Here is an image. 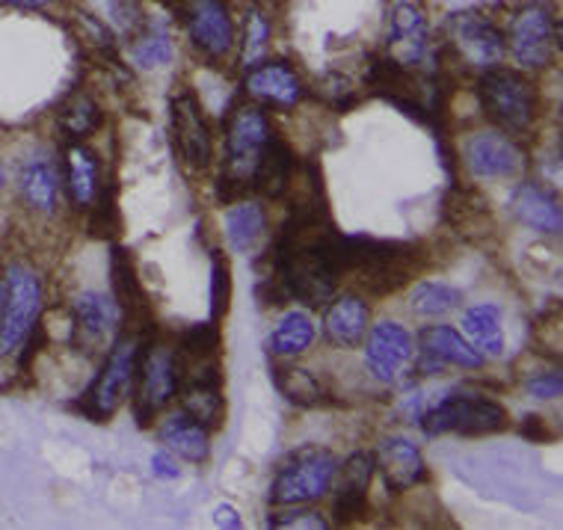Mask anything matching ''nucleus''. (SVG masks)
Masks as SVG:
<instances>
[{
	"label": "nucleus",
	"instance_id": "nucleus-1",
	"mask_svg": "<svg viewBox=\"0 0 563 530\" xmlns=\"http://www.w3.org/2000/svg\"><path fill=\"white\" fill-rule=\"evenodd\" d=\"M271 119L262 107H234L225 122V166L220 173L217 194L225 205L241 202L253 190V173L264 143L271 140Z\"/></svg>",
	"mask_w": 563,
	"mask_h": 530
},
{
	"label": "nucleus",
	"instance_id": "nucleus-2",
	"mask_svg": "<svg viewBox=\"0 0 563 530\" xmlns=\"http://www.w3.org/2000/svg\"><path fill=\"white\" fill-rule=\"evenodd\" d=\"M477 96L489 122L507 134H525L537 119V87L516 68H486L481 71Z\"/></svg>",
	"mask_w": 563,
	"mask_h": 530
},
{
	"label": "nucleus",
	"instance_id": "nucleus-3",
	"mask_svg": "<svg viewBox=\"0 0 563 530\" xmlns=\"http://www.w3.org/2000/svg\"><path fill=\"white\" fill-rule=\"evenodd\" d=\"M428 258L421 255L416 243H386L362 238L360 261L353 267L356 276V288L365 297H389L398 288H404Z\"/></svg>",
	"mask_w": 563,
	"mask_h": 530
},
{
	"label": "nucleus",
	"instance_id": "nucleus-4",
	"mask_svg": "<svg viewBox=\"0 0 563 530\" xmlns=\"http://www.w3.org/2000/svg\"><path fill=\"white\" fill-rule=\"evenodd\" d=\"M507 427L510 415L505 406L481 395L445 397L421 415V430L428 435H493L505 433Z\"/></svg>",
	"mask_w": 563,
	"mask_h": 530
},
{
	"label": "nucleus",
	"instance_id": "nucleus-5",
	"mask_svg": "<svg viewBox=\"0 0 563 530\" xmlns=\"http://www.w3.org/2000/svg\"><path fill=\"white\" fill-rule=\"evenodd\" d=\"M335 468H339V460L327 448H300L279 468L267 498L273 507L318 501L332 489Z\"/></svg>",
	"mask_w": 563,
	"mask_h": 530
},
{
	"label": "nucleus",
	"instance_id": "nucleus-6",
	"mask_svg": "<svg viewBox=\"0 0 563 530\" xmlns=\"http://www.w3.org/2000/svg\"><path fill=\"white\" fill-rule=\"evenodd\" d=\"M140 338L122 335L110 350L108 362L101 367V374L92 383L87 395L80 397V404H75L80 415H87L92 424H104L113 418L122 400H125L128 388L136 379V362H140Z\"/></svg>",
	"mask_w": 563,
	"mask_h": 530
},
{
	"label": "nucleus",
	"instance_id": "nucleus-7",
	"mask_svg": "<svg viewBox=\"0 0 563 530\" xmlns=\"http://www.w3.org/2000/svg\"><path fill=\"white\" fill-rule=\"evenodd\" d=\"M42 281L24 264H12L3 281V314H0V356L21 347L27 332L40 323Z\"/></svg>",
	"mask_w": 563,
	"mask_h": 530
},
{
	"label": "nucleus",
	"instance_id": "nucleus-8",
	"mask_svg": "<svg viewBox=\"0 0 563 530\" xmlns=\"http://www.w3.org/2000/svg\"><path fill=\"white\" fill-rule=\"evenodd\" d=\"M136 388L134 418L140 427H148L164 406L173 404L178 395V374L169 344H140V362H136Z\"/></svg>",
	"mask_w": 563,
	"mask_h": 530
},
{
	"label": "nucleus",
	"instance_id": "nucleus-9",
	"mask_svg": "<svg viewBox=\"0 0 563 530\" xmlns=\"http://www.w3.org/2000/svg\"><path fill=\"white\" fill-rule=\"evenodd\" d=\"M448 40L454 48L456 59L466 68L486 71L501 66L507 54L505 33L481 12H456L448 21Z\"/></svg>",
	"mask_w": 563,
	"mask_h": 530
},
{
	"label": "nucleus",
	"instance_id": "nucleus-10",
	"mask_svg": "<svg viewBox=\"0 0 563 530\" xmlns=\"http://www.w3.org/2000/svg\"><path fill=\"white\" fill-rule=\"evenodd\" d=\"M510 54L522 68H545L558 54V21L543 3H531L510 21Z\"/></svg>",
	"mask_w": 563,
	"mask_h": 530
},
{
	"label": "nucleus",
	"instance_id": "nucleus-11",
	"mask_svg": "<svg viewBox=\"0 0 563 530\" xmlns=\"http://www.w3.org/2000/svg\"><path fill=\"white\" fill-rule=\"evenodd\" d=\"M169 117H173L175 145L185 166L194 173H205L214 161V140L194 92H178L169 101Z\"/></svg>",
	"mask_w": 563,
	"mask_h": 530
},
{
	"label": "nucleus",
	"instance_id": "nucleus-12",
	"mask_svg": "<svg viewBox=\"0 0 563 530\" xmlns=\"http://www.w3.org/2000/svg\"><path fill=\"white\" fill-rule=\"evenodd\" d=\"M377 472L374 453L356 451L350 453L341 468H335L332 486H335V501H332V516L335 525L350 528L368 519V486Z\"/></svg>",
	"mask_w": 563,
	"mask_h": 530
},
{
	"label": "nucleus",
	"instance_id": "nucleus-13",
	"mask_svg": "<svg viewBox=\"0 0 563 530\" xmlns=\"http://www.w3.org/2000/svg\"><path fill=\"white\" fill-rule=\"evenodd\" d=\"M365 362L371 374L386 386H400L407 379L409 367L416 365L412 358V338L395 320H383L368 329V344H365Z\"/></svg>",
	"mask_w": 563,
	"mask_h": 530
},
{
	"label": "nucleus",
	"instance_id": "nucleus-14",
	"mask_svg": "<svg viewBox=\"0 0 563 530\" xmlns=\"http://www.w3.org/2000/svg\"><path fill=\"white\" fill-rule=\"evenodd\" d=\"M110 285H113V299L125 318V327H131L128 335L143 338V332L155 327V320H152V306H148L131 250L125 246H113L110 252Z\"/></svg>",
	"mask_w": 563,
	"mask_h": 530
},
{
	"label": "nucleus",
	"instance_id": "nucleus-15",
	"mask_svg": "<svg viewBox=\"0 0 563 530\" xmlns=\"http://www.w3.org/2000/svg\"><path fill=\"white\" fill-rule=\"evenodd\" d=\"M463 164L481 181L493 178H510L522 169V152L519 145L501 131H481L463 143Z\"/></svg>",
	"mask_w": 563,
	"mask_h": 530
},
{
	"label": "nucleus",
	"instance_id": "nucleus-16",
	"mask_svg": "<svg viewBox=\"0 0 563 530\" xmlns=\"http://www.w3.org/2000/svg\"><path fill=\"white\" fill-rule=\"evenodd\" d=\"M185 21L190 40L208 59H223L234 48V19L223 0H190Z\"/></svg>",
	"mask_w": 563,
	"mask_h": 530
},
{
	"label": "nucleus",
	"instance_id": "nucleus-17",
	"mask_svg": "<svg viewBox=\"0 0 563 530\" xmlns=\"http://www.w3.org/2000/svg\"><path fill=\"white\" fill-rule=\"evenodd\" d=\"M374 463L383 472V481H386V489L400 495V492H409L421 486L428 481V465H424V456L418 451L416 442H409L404 435H389L379 442V451L374 456Z\"/></svg>",
	"mask_w": 563,
	"mask_h": 530
},
{
	"label": "nucleus",
	"instance_id": "nucleus-18",
	"mask_svg": "<svg viewBox=\"0 0 563 530\" xmlns=\"http://www.w3.org/2000/svg\"><path fill=\"white\" fill-rule=\"evenodd\" d=\"M430 51V30L424 12L416 3H398L389 19V57L416 68Z\"/></svg>",
	"mask_w": 563,
	"mask_h": 530
},
{
	"label": "nucleus",
	"instance_id": "nucleus-19",
	"mask_svg": "<svg viewBox=\"0 0 563 530\" xmlns=\"http://www.w3.org/2000/svg\"><path fill=\"white\" fill-rule=\"evenodd\" d=\"M122 311H119L117 299L101 294V290H87L75 299V323H71V335L80 347H96L104 338L117 332Z\"/></svg>",
	"mask_w": 563,
	"mask_h": 530
},
{
	"label": "nucleus",
	"instance_id": "nucleus-20",
	"mask_svg": "<svg viewBox=\"0 0 563 530\" xmlns=\"http://www.w3.org/2000/svg\"><path fill=\"white\" fill-rule=\"evenodd\" d=\"M294 175H297V161H294L291 145L285 143L279 134H271L264 143L258 164L253 173V190L262 199H282L294 187Z\"/></svg>",
	"mask_w": 563,
	"mask_h": 530
},
{
	"label": "nucleus",
	"instance_id": "nucleus-21",
	"mask_svg": "<svg viewBox=\"0 0 563 530\" xmlns=\"http://www.w3.org/2000/svg\"><path fill=\"white\" fill-rule=\"evenodd\" d=\"M246 92L264 104L294 107L302 101L306 87L288 63H258L246 75Z\"/></svg>",
	"mask_w": 563,
	"mask_h": 530
},
{
	"label": "nucleus",
	"instance_id": "nucleus-22",
	"mask_svg": "<svg viewBox=\"0 0 563 530\" xmlns=\"http://www.w3.org/2000/svg\"><path fill=\"white\" fill-rule=\"evenodd\" d=\"M418 344H421V356L433 358L442 367H466V371L484 367V356L451 327H424Z\"/></svg>",
	"mask_w": 563,
	"mask_h": 530
},
{
	"label": "nucleus",
	"instance_id": "nucleus-23",
	"mask_svg": "<svg viewBox=\"0 0 563 530\" xmlns=\"http://www.w3.org/2000/svg\"><path fill=\"white\" fill-rule=\"evenodd\" d=\"M371 323V309L368 302L356 294H347V297L332 299L330 311H327V335H330L332 344L339 347H360L365 335H368Z\"/></svg>",
	"mask_w": 563,
	"mask_h": 530
},
{
	"label": "nucleus",
	"instance_id": "nucleus-24",
	"mask_svg": "<svg viewBox=\"0 0 563 530\" xmlns=\"http://www.w3.org/2000/svg\"><path fill=\"white\" fill-rule=\"evenodd\" d=\"M445 222L463 238H489L496 232V222H493V211L484 196L475 190H451L445 199Z\"/></svg>",
	"mask_w": 563,
	"mask_h": 530
},
{
	"label": "nucleus",
	"instance_id": "nucleus-25",
	"mask_svg": "<svg viewBox=\"0 0 563 530\" xmlns=\"http://www.w3.org/2000/svg\"><path fill=\"white\" fill-rule=\"evenodd\" d=\"M161 442L173 456H181L185 463H205L211 456V430L194 421L190 415L181 409L166 418L164 430H161Z\"/></svg>",
	"mask_w": 563,
	"mask_h": 530
},
{
	"label": "nucleus",
	"instance_id": "nucleus-26",
	"mask_svg": "<svg viewBox=\"0 0 563 530\" xmlns=\"http://www.w3.org/2000/svg\"><path fill=\"white\" fill-rule=\"evenodd\" d=\"M510 208H514L516 220L534 229L540 234H561L563 229V217H561V205L554 196H549L543 187L537 184H522L519 190L510 199Z\"/></svg>",
	"mask_w": 563,
	"mask_h": 530
},
{
	"label": "nucleus",
	"instance_id": "nucleus-27",
	"mask_svg": "<svg viewBox=\"0 0 563 530\" xmlns=\"http://www.w3.org/2000/svg\"><path fill=\"white\" fill-rule=\"evenodd\" d=\"M21 196L40 213H54L59 202V173L48 157H33L21 169Z\"/></svg>",
	"mask_w": 563,
	"mask_h": 530
},
{
	"label": "nucleus",
	"instance_id": "nucleus-28",
	"mask_svg": "<svg viewBox=\"0 0 563 530\" xmlns=\"http://www.w3.org/2000/svg\"><path fill=\"white\" fill-rule=\"evenodd\" d=\"M267 234V213L262 202H241L225 211V238L234 252H253Z\"/></svg>",
	"mask_w": 563,
	"mask_h": 530
},
{
	"label": "nucleus",
	"instance_id": "nucleus-29",
	"mask_svg": "<svg viewBox=\"0 0 563 530\" xmlns=\"http://www.w3.org/2000/svg\"><path fill=\"white\" fill-rule=\"evenodd\" d=\"M463 332L468 344L481 356H501L505 353V335H501V309L498 306H475L463 314Z\"/></svg>",
	"mask_w": 563,
	"mask_h": 530
},
{
	"label": "nucleus",
	"instance_id": "nucleus-30",
	"mask_svg": "<svg viewBox=\"0 0 563 530\" xmlns=\"http://www.w3.org/2000/svg\"><path fill=\"white\" fill-rule=\"evenodd\" d=\"M98 175H101V164L98 155L87 145H71L68 148V190L71 199L80 208H87L98 194Z\"/></svg>",
	"mask_w": 563,
	"mask_h": 530
},
{
	"label": "nucleus",
	"instance_id": "nucleus-31",
	"mask_svg": "<svg viewBox=\"0 0 563 530\" xmlns=\"http://www.w3.org/2000/svg\"><path fill=\"white\" fill-rule=\"evenodd\" d=\"M220 347H223V335L217 323H196V327L185 329L178 341H175V358L178 365H199V362H211V358H220Z\"/></svg>",
	"mask_w": 563,
	"mask_h": 530
},
{
	"label": "nucleus",
	"instance_id": "nucleus-32",
	"mask_svg": "<svg viewBox=\"0 0 563 530\" xmlns=\"http://www.w3.org/2000/svg\"><path fill=\"white\" fill-rule=\"evenodd\" d=\"M311 341H314V323L306 311L294 309L276 323L267 350L273 356H300L311 347Z\"/></svg>",
	"mask_w": 563,
	"mask_h": 530
},
{
	"label": "nucleus",
	"instance_id": "nucleus-33",
	"mask_svg": "<svg viewBox=\"0 0 563 530\" xmlns=\"http://www.w3.org/2000/svg\"><path fill=\"white\" fill-rule=\"evenodd\" d=\"M104 117H101V107L87 96V92H71L66 98V104L57 110V125L59 131L71 140H87L89 134H96L101 128Z\"/></svg>",
	"mask_w": 563,
	"mask_h": 530
},
{
	"label": "nucleus",
	"instance_id": "nucleus-34",
	"mask_svg": "<svg viewBox=\"0 0 563 530\" xmlns=\"http://www.w3.org/2000/svg\"><path fill=\"white\" fill-rule=\"evenodd\" d=\"M463 294L445 281H418L412 294H409V311L418 318H442L460 309Z\"/></svg>",
	"mask_w": 563,
	"mask_h": 530
},
{
	"label": "nucleus",
	"instance_id": "nucleus-35",
	"mask_svg": "<svg viewBox=\"0 0 563 530\" xmlns=\"http://www.w3.org/2000/svg\"><path fill=\"white\" fill-rule=\"evenodd\" d=\"M273 383L282 391V397L291 400L294 406H318L323 400V388L318 383V376L306 371V367H276Z\"/></svg>",
	"mask_w": 563,
	"mask_h": 530
},
{
	"label": "nucleus",
	"instance_id": "nucleus-36",
	"mask_svg": "<svg viewBox=\"0 0 563 530\" xmlns=\"http://www.w3.org/2000/svg\"><path fill=\"white\" fill-rule=\"evenodd\" d=\"M92 211H89V234L96 241H117L122 234V211H119L117 187L108 184L104 190L98 187L96 199H92Z\"/></svg>",
	"mask_w": 563,
	"mask_h": 530
},
{
	"label": "nucleus",
	"instance_id": "nucleus-37",
	"mask_svg": "<svg viewBox=\"0 0 563 530\" xmlns=\"http://www.w3.org/2000/svg\"><path fill=\"white\" fill-rule=\"evenodd\" d=\"M271 19H267V12L253 3L250 10H246V21H243V54L241 63L246 68L258 66L267 57V51H271Z\"/></svg>",
	"mask_w": 563,
	"mask_h": 530
},
{
	"label": "nucleus",
	"instance_id": "nucleus-38",
	"mask_svg": "<svg viewBox=\"0 0 563 530\" xmlns=\"http://www.w3.org/2000/svg\"><path fill=\"white\" fill-rule=\"evenodd\" d=\"M131 57H134V63L140 68L166 66V63L173 59V40H169V33H164V30H152L146 36H140V40L134 42Z\"/></svg>",
	"mask_w": 563,
	"mask_h": 530
},
{
	"label": "nucleus",
	"instance_id": "nucleus-39",
	"mask_svg": "<svg viewBox=\"0 0 563 530\" xmlns=\"http://www.w3.org/2000/svg\"><path fill=\"white\" fill-rule=\"evenodd\" d=\"M229 302H232V270L223 252H214L211 255V318H225Z\"/></svg>",
	"mask_w": 563,
	"mask_h": 530
},
{
	"label": "nucleus",
	"instance_id": "nucleus-40",
	"mask_svg": "<svg viewBox=\"0 0 563 530\" xmlns=\"http://www.w3.org/2000/svg\"><path fill=\"white\" fill-rule=\"evenodd\" d=\"M267 528L273 530H327L330 528V521L323 519L321 512L314 510H297V504H294V510L285 512H271L267 516Z\"/></svg>",
	"mask_w": 563,
	"mask_h": 530
},
{
	"label": "nucleus",
	"instance_id": "nucleus-41",
	"mask_svg": "<svg viewBox=\"0 0 563 530\" xmlns=\"http://www.w3.org/2000/svg\"><path fill=\"white\" fill-rule=\"evenodd\" d=\"M528 391L540 400H558L563 391V376L558 371H549V374H537L528 379Z\"/></svg>",
	"mask_w": 563,
	"mask_h": 530
},
{
	"label": "nucleus",
	"instance_id": "nucleus-42",
	"mask_svg": "<svg viewBox=\"0 0 563 530\" xmlns=\"http://www.w3.org/2000/svg\"><path fill=\"white\" fill-rule=\"evenodd\" d=\"M152 474L157 481H178L181 477V468L175 463V456L169 451H157L152 456Z\"/></svg>",
	"mask_w": 563,
	"mask_h": 530
},
{
	"label": "nucleus",
	"instance_id": "nucleus-43",
	"mask_svg": "<svg viewBox=\"0 0 563 530\" xmlns=\"http://www.w3.org/2000/svg\"><path fill=\"white\" fill-rule=\"evenodd\" d=\"M522 435L525 439H531V442H552L554 439L552 427L545 424V418H540V415H528V418H525Z\"/></svg>",
	"mask_w": 563,
	"mask_h": 530
},
{
	"label": "nucleus",
	"instance_id": "nucleus-44",
	"mask_svg": "<svg viewBox=\"0 0 563 530\" xmlns=\"http://www.w3.org/2000/svg\"><path fill=\"white\" fill-rule=\"evenodd\" d=\"M214 521H217V525H220V528H232V530H238L243 525L241 512L234 510L232 504H217V507H214Z\"/></svg>",
	"mask_w": 563,
	"mask_h": 530
},
{
	"label": "nucleus",
	"instance_id": "nucleus-45",
	"mask_svg": "<svg viewBox=\"0 0 563 530\" xmlns=\"http://www.w3.org/2000/svg\"><path fill=\"white\" fill-rule=\"evenodd\" d=\"M3 3L19 7V10H45V7H51L54 0H3Z\"/></svg>",
	"mask_w": 563,
	"mask_h": 530
},
{
	"label": "nucleus",
	"instance_id": "nucleus-46",
	"mask_svg": "<svg viewBox=\"0 0 563 530\" xmlns=\"http://www.w3.org/2000/svg\"><path fill=\"white\" fill-rule=\"evenodd\" d=\"M3 181H7V173H3V164H0V187H3Z\"/></svg>",
	"mask_w": 563,
	"mask_h": 530
},
{
	"label": "nucleus",
	"instance_id": "nucleus-47",
	"mask_svg": "<svg viewBox=\"0 0 563 530\" xmlns=\"http://www.w3.org/2000/svg\"><path fill=\"white\" fill-rule=\"evenodd\" d=\"M0 314H3V285H0Z\"/></svg>",
	"mask_w": 563,
	"mask_h": 530
}]
</instances>
